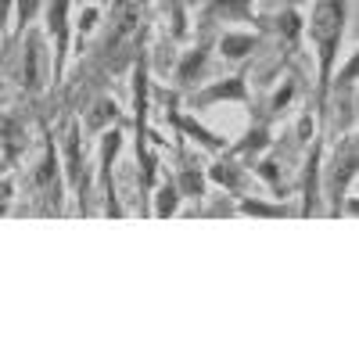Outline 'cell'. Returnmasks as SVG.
<instances>
[{
	"mask_svg": "<svg viewBox=\"0 0 359 359\" xmlns=\"http://www.w3.org/2000/svg\"><path fill=\"white\" fill-rule=\"evenodd\" d=\"M348 29V0H316L313 15L306 18V33L316 54V115L323 118L331 108V72L338 69L341 40Z\"/></svg>",
	"mask_w": 359,
	"mask_h": 359,
	"instance_id": "6da1fadb",
	"label": "cell"
},
{
	"mask_svg": "<svg viewBox=\"0 0 359 359\" xmlns=\"http://www.w3.org/2000/svg\"><path fill=\"white\" fill-rule=\"evenodd\" d=\"M62 172H65V191L79 201V216H90V198H94V165L86 158V140L79 123L69 126L62 140Z\"/></svg>",
	"mask_w": 359,
	"mask_h": 359,
	"instance_id": "7a4b0ae2",
	"label": "cell"
},
{
	"mask_svg": "<svg viewBox=\"0 0 359 359\" xmlns=\"http://www.w3.org/2000/svg\"><path fill=\"white\" fill-rule=\"evenodd\" d=\"M43 40L50 43V86L65 79L72 54V0H43Z\"/></svg>",
	"mask_w": 359,
	"mask_h": 359,
	"instance_id": "3957f363",
	"label": "cell"
},
{
	"mask_svg": "<svg viewBox=\"0 0 359 359\" xmlns=\"http://www.w3.org/2000/svg\"><path fill=\"white\" fill-rule=\"evenodd\" d=\"M123 147H126V130H123V123L101 133L97 165H94V184L101 187L104 216H111V219H123V216H126V205L118 201V191H115V162H118V155H123Z\"/></svg>",
	"mask_w": 359,
	"mask_h": 359,
	"instance_id": "277c9868",
	"label": "cell"
},
{
	"mask_svg": "<svg viewBox=\"0 0 359 359\" xmlns=\"http://www.w3.org/2000/svg\"><path fill=\"white\" fill-rule=\"evenodd\" d=\"M33 184L36 191L47 198L50 212L62 216L65 212V172H62V151H57V140H54V130L43 123V158L33 172Z\"/></svg>",
	"mask_w": 359,
	"mask_h": 359,
	"instance_id": "5b68a950",
	"label": "cell"
},
{
	"mask_svg": "<svg viewBox=\"0 0 359 359\" xmlns=\"http://www.w3.org/2000/svg\"><path fill=\"white\" fill-rule=\"evenodd\" d=\"M219 104H252V86H248L245 69H237L233 76H223V79H212L187 94V111H205Z\"/></svg>",
	"mask_w": 359,
	"mask_h": 359,
	"instance_id": "8992f818",
	"label": "cell"
},
{
	"mask_svg": "<svg viewBox=\"0 0 359 359\" xmlns=\"http://www.w3.org/2000/svg\"><path fill=\"white\" fill-rule=\"evenodd\" d=\"M25 40H22V69H18V83H22V94H29V97H36L40 90H43V83H47V76H43V57H47V40H43V29H36V25H29L25 33H22Z\"/></svg>",
	"mask_w": 359,
	"mask_h": 359,
	"instance_id": "52a82bcc",
	"label": "cell"
},
{
	"mask_svg": "<svg viewBox=\"0 0 359 359\" xmlns=\"http://www.w3.org/2000/svg\"><path fill=\"white\" fill-rule=\"evenodd\" d=\"M165 115H169V126L176 130V137L191 140L194 147H201V151H208V155H223L226 147H230V140H226V137H219L216 130H208L205 123H198L194 111H180L172 94H169V111H165Z\"/></svg>",
	"mask_w": 359,
	"mask_h": 359,
	"instance_id": "ba28073f",
	"label": "cell"
},
{
	"mask_svg": "<svg viewBox=\"0 0 359 359\" xmlns=\"http://www.w3.org/2000/svg\"><path fill=\"white\" fill-rule=\"evenodd\" d=\"M205 176H208V184H216L226 198H241L252 187V169L241 158H233L230 151L212 155V165L205 169Z\"/></svg>",
	"mask_w": 359,
	"mask_h": 359,
	"instance_id": "9c48e42d",
	"label": "cell"
},
{
	"mask_svg": "<svg viewBox=\"0 0 359 359\" xmlns=\"http://www.w3.org/2000/svg\"><path fill=\"white\" fill-rule=\"evenodd\" d=\"M208 57H212V40H198L194 47L180 50L176 65H172V90H180V94H191V90L205 79Z\"/></svg>",
	"mask_w": 359,
	"mask_h": 359,
	"instance_id": "30bf717a",
	"label": "cell"
},
{
	"mask_svg": "<svg viewBox=\"0 0 359 359\" xmlns=\"http://www.w3.org/2000/svg\"><path fill=\"white\" fill-rule=\"evenodd\" d=\"M259 0H205L198 22L212 25V22H233V25H252V29H266V22L255 15Z\"/></svg>",
	"mask_w": 359,
	"mask_h": 359,
	"instance_id": "8fae6325",
	"label": "cell"
},
{
	"mask_svg": "<svg viewBox=\"0 0 359 359\" xmlns=\"http://www.w3.org/2000/svg\"><path fill=\"white\" fill-rule=\"evenodd\" d=\"M259 47H262V29H223L212 40V50L233 65H245Z\"/></svg>",
	"mask_w": 359,
	"mask_h": 359,
	"instance_id": "7c38bea8",
	"label": "cell"
},
{
	"mask_svg": "<svg viewBox=\"0 0 359 359\" xmlns=\"http://www.w3.org/2000/svg\"><path fill=\"white\" fill-rule=\"evenodd\" d=\"M273 123H269V115H262V118H252V126L245 130V137H237V140H230V147L226 151L233 155V158H241L245 165H252L259 155H266L269 147H273Z\"/></svg>",
	"mask_w": 359,
	"mask_h": 359,
	"instance_id": "4fadbf2b",
	"label": "cell"
},
{
	"mask_svg": "<svg viewBox=\"0 0 359 359\" xmlns=\"http://www.w3.org/2000/svg\"><path fill=\"white\" fill-rule=\"evenodd\" d=\"M309 158H306V176H302V216H316L320 212V198H323V184H320V169H323V137L316 133L309 144Z\"/></svg>",
	"mask_w": 359,
	"mask_h": 359,
	"instance_id": "5bb4252c",
	"label": "cell"
},
{
	"mask_svg": "<svg viewBox=\"0 0 359 359\" xmlns=\"http://www.w3.org/2000/svg\"><path fill=\"white\" fill-rule=\"evenodd\" d=\"M25 155V126L11 115H0V172H11Z\"/></svg>",
	"mask_w": 359,
	"mask_h": 359,
	"instance_id": "9a60e30c",
	"label": "cell"
},
{
	"mask_svg": "<svg viewBox=\"0 0 359 359\" xmlns=\"http://www.w3.org/2000/svg\"><path fill=\"white\" fill-rule=\"evenodd\" d=\"M180 205H184V198H180L176 184H172V176H158V184L151 191V198H147V216H155V219H172L180 216Z\"/></svg>",
	"mask_w": 359,
	"mask_h": 359,
	"instance_id": "2e32d148",
	"label": "cell"
},
{
	"mask_svg": "<svg viewBox=\"0 0 359 359\" xmlns=\"http://www.w3.org/2000/svg\"><path fill=\"white\" fill-rule=\"evenodd\" d=\"M123 123V108H118V101L115 97H97L94 104L86 108V115H83V130L86 133H104V130H111V126H118Z\"/></svg>",
	"mask_w": 359,
	"mask_h": 359,
	"instance_id": "e0dca14e",
	"label": "cell"
},
{
	"mask_svg": "<svg viewBox=\"0 0 359 359\" xmlns=\"http://www.w3.org/2000/svg\"><path fill=\"white\" fill-rule=\"evenodd\" d=\"M172 184H176V191H180L184 201H201L208 194V176H205V169L198 162H184V165H180L172 172Z\"/></svg>",
	"mask_w": 359,
	"mask_h": 359,
	"instance_id": "ac0fdd59",
	"label": "cell"
},
{
	"mask_svg": "<svg viewBox=\"0 0 359 359\" xmlns=\"http://www.w3.org/2000/svg\"><path fill=\"white\" fill-rule=\"evenodd\" d=\"M233 201H237L233 212L248 216V219H284V216H291V208L284 201H266V198H255V194H241Z\"/></svg>",
	"mask_w": 359,
	"mask_h": 359,
	"instance_id": "d6986e66",
	"label": "cell"
},
{
	"mask_svg": "<svg viewBox=\"0 0 359 359\" xmlns=\"http://www.w3.org/2000/svg\"><path fill=\"white\" fill-rule=\"evenodd\" d=\"M269 29H273L287 47H298L306 40V15L298 8H280L273 18H269Z\"/></svg>",
	"mask_w": 359,
	"mask_h": 359,
	"instance_id": "ffe728a7",
	"label": "cell"
},
{
	"mask_svg": "<svg viewBox=\"0 0 359 359\" xmlns=\"http://www.w3.org/2000/svg\"><path fill=\"white\" fill-rule=\"evenodd\" d=\"M252 172H255V176H259L262 184H266L269 191H273L280 201L287 198V187H284V180H280V162H277L273 155H269V151H266V155H259V158L252 162Z\"/></svg>",
	"mask_w": 359,
	"mask_h": 359,
	"instance_id": "44dd1931",
	"label": "cell"
},
{
	"mask_svg": "<svg viewBox=\"0 0 359 359\" xmlns=\"http://www.w3.org/2000/svg\"><path fill=\"white\" fill-rule=\"evenodd\" d=\"M294 94H298V79L294 76H284V83L269 94V101H266V108H269V118H277V115H284L287 108H291V101H294Z\"/></svg>",
	"mask_w": 359,
	"mask_h": 359,
	"instance_id": "7402d4cb",
	"label": "cell"
},
{
	"mask_svg": "<svg viewBox=\"0 0 359 359\" xmlns=\"http://www.w3.org/2000/svg\"><path fill=\"white\" fill-rule=\"evenodd\" d=\"M43 11V0H15V8H11V22H15V33L22 36L29 25H36Z\"/></svg>",
	"mask_w": 359,
	"mask_h": 359,
	"instance_id": "603a6c76",
	"label": "cell"
},
{
	"mask_svg": "<svg viewBox=\"0 0 359 359\" xmlns=\"http://www.w3.org/2000/svg\"><path fill=\"white\" fill-rule=\"evenodd\" d=\"M97 22H101V8L94 4V0H86V8H83V11H79V18L72 22V40H76V43H83V40L97 29Z\"/></svg>",
	"mask_w": 359,
	"mask_h": 359,
	"instance_id": "cb8c5ba5",
	"label": "cell"
},
{
	"mask_svg": "<svg viewBox=\"0 0 359 359\" xmlns=\"http://www.w3.org/2000/svg\"><path fill=\"white\" fill-rule=\"evenodd\" d=\"M169 36L176 43H187L191 40V18H187V4H172L169 8Z\"/></svg>",
	"mask_w": 359,
	"mask_h": 359,
	"instance_id": "d4e9b609",
	"label": "cell"
},
{
	"mask_svg": "<svg viewBox=\"0 0 359 359\" xmlns=\"http://www.w3.org/2000/svg\"><path fill=\"white\" fill-rule=\"evenodd\" d=\"M316 126H320V115L316 111H306L302 118H298V140H302V147L316 137Z\"/></svg>",
	"mask_w": 359,
	"mask_h": 359,
	"instance_id": "484cf974",
	"label": "cell"
},
{
	"mask_svg": "<svg viewBox=\"0 0 359 359\" xmlns=\"http://www.w3.org/2000/svg\"><path fill=\"white\" fill-rule=\"evenodd\" d=\"M133 4H137V8H140V11H144V8H147V4H151V0H133Z\"/></svg>",
	"mask_w": 359,
	"mask_h": 359,
	"instance_id": "4316f807",
	"label": "cell"
}]
</instances>
